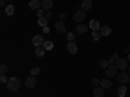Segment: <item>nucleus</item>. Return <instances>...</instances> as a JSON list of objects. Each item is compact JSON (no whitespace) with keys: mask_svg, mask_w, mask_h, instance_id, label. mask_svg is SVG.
I'll return each instance as SVG.
<instances>
[{"mask_svg":"<svg viewBox=\"0 0 130 97\" xmlns=\"http://www.w3.org/2000/svg\"><path fill=\"white\" fill-rule=\"evenodd\" d=\"M7 85H8V89H9V91L16 92V91L20 88V79H18V78H16V77H12V78H10V79L8 80Z\"/></svg>","mask_w":130,"mask_h":97,"instance_id":"nucleus-1","label":"nucleus"},{"mask_svg":"<svg viewBox=\"0 0 130 97\" xmlns=\"http://www.w3.org/2000/svg\"><path fill=\"white\" fill-rule=\"evenodd\" d=\"M129 60H125V58H118L116 61V67L118 70H125L127 66H129V63H127Z\"/></svg>","mask_w":130,"mask_h":97,"instance_id":"nucleus-2","label":"nucleus"},{"mask_svg":"<svg viewBox=\"0 0 130 97\" xmlns=\"http://www.w3.org/2000/svg\"><path fill=\"white\" fill-rule=\"evenodd\" d=\"M86 18V10H78V12H75L74 16H73V19L77 21V22H81V21H83Z\"/></svg>","mask_w":130,"mask_h":97,"instance_id":"nucleus-3","label":"nucleus"},{"mask_svg":"<svg viewBox=\"0 0 130 97\" xmlns=\"http://www.w3.org/2000/svg\"><path fill=\"white\" fill-rule=\"evenodd\" d=\"M117 67H116V65H109L107 69H105V74H107V77H115V75L117 74Z\"/></svg>","mask_w":130,"mask_h":97,"instance_id":"nucleus-4","label":"nucleus"},{"mask_svg":"<svg viewBox=\"0 0 130 97\" xmlns=\"http://www.w3.org/2000/svg\"><path fill=\"white\" fill-rule=\"evenodd\" d=\"M129 74H126V72H121V74H118L117 75V82L120 83V84H125V83H127L129 82Z\"/></svg>","mask_w":130,"mask_h":97,"instance_id":"nucleus-5","label":"nucleus"},{"mask_svg":"<svg viewBox=\"0 0 130 97\" xmlns=\"http://www.w3.org/2000/svg\"><path fill=\"white\" fill-rule=\"evenodd\" d=\"M44 39H43L40 35H35L34 38H32V44H34L35 47H43V44H44Z\"/></svg>","mask_w":130,"mask_h":97,"instance_id":"nucleus-6","label":"nucleus"},{"mask_svg":"<svg viewBox=\"0 0 130 97\" xmlns=\"http://www.w3.org/2000/svg\"><path fill=\"white\" fill-rule=\"evenodd\" d=\"M67 49H68V52H69V53L74 55V53H77L78 47H77V44H75L74 41H69V43H68V45H67Z\"/></svg>","mask_w":130,"mask_h":97,"instance_id":"nucleus-7","label":"nucleus"},{"mask_svg":"<svg viewBox=\"0 0 130 97\" xmlns=\"http://www.w3.org/2000/svg\"><path fill=\"white\" fill-rule=\"evenodd\" d=\"M25 84H26V87H27V88H34L35 85H37V80H35V78L31 75V77H27Z\"/></svg>","mask_w":130,"mask_h":97,"instance_id":"nucleus-8","label":"nucleus"},{"mask_svg":"<svg viewBox=\"0 0 130 97\" xmlns=\"http://www.w3.org/2000/svg\"><path fill=\"white\" fill-rule=\"evenodd\" d=\"M52 5H53L52 0H43L42 2V9H44L46 12H48V10L52 8Z\"/></svg>","mask_w":130,"mask_h":97,"instance_id":"nucleus-9","label":"nucleus"},{"mask_svg":"<svg viewBox=\"0 0 130 97\" xmlns=\"http://www.w3.org/2000/svg\"><path fill=\"white\" fill-rule=\"evenodd\" d=\"M89 26L92 31H99L100 30V23H99V21H96V19H91Z\"/></svg>","mask_w":130,"mask_h":97,"instance_id":"nucleus-10","label":"nucleus"},{"mask_svg":"<svg viewBox=\"0 0 130 97\" xmlns=\"http://www.w3.org/2000/svg\"><path fill=\"white\" fill-rule=\"evenodd\" d=\"M94 97H104V88L103 87H95L94 88Z\"/></svg>","mask_w":130,"mask_h":97,"instance_id":"nucleus-11","label":"nucleus"},{"mask_svg":"<svg viewBox=\"0 0 130 97\" xmlns=\"http://www.w3.org/2000/svg\"><path fill=\"white\" fill-rule=\"evenodd\" d=\"M126 87L124 84H120V87H118V89H117V96L118 97H125L126 96Z\"/></svg>","mask_w":130,"mask_h":97,"instance_id":"nucleus-12","label":"nucleus"},{"mask_svg":"<svg viewBox=\"0 0 130 97\" xmlns=\"http://www.w3.org/2000/svg\"><path fill=\"white\" fill-rule=\"evenodd\" d=\"M100 87H103L104 89H109L112 87V82L108 79H102L100 80Z\"/></svg>","mask_w":130,"mask_h":97,"instance_id":"nucleus-13","label":"nucleus"},{"mask_svg":"<svg viewBox=\"0 0 130 97\" xmlns=\"http://www.w3.org/2000/svg\"><path fill=\"white\" fill-rule=\"evenodd\" d=\"M55 29L60 32V34L65 32V30H67V29H65V25H64L62 21H59V22H56V23H55Z\"/></svg>","mask_w":130,"mask_h":97,"instance_id":"nucleus-14","label":"nucleus"},{"mask_svg":"<svg viewBox=\"0 0 130 97\" xmlns=\"http://www.w3.org/2000/svg\"><path fill=\"white\" fill-rule=\"evenodd\" d=\"M111 32H112V29L109 26H103L100 29V34L102 36H108V35H111Z\"/></svg>","mask_w":130,"mask_h":97,"instance_id":"nucleus-15","label":"nucleus"},{"mask_svg":"<svg viewBox=\"0 0 130 97\" xmlns=\"http://www.w3.org/2000/svg\"><path fill=\"white\" fill-rule=\"evenodd\" d=\"M39 7H42V3L39 2V0H31V2L29 3V8L31 9H39Z\"/></svg>","mask_w":130,"mask_h":97,"instance_id":"nucleus-16","label":"nucleus"},{"mask_svg":"<svg viewBox=\"0 0 130 97\" xmlns=\"http://www.w3.org/2000/svg\"><path fill=\"white\" fill-rule=\"evenodd\" d=\"M92 7V0H83L82 2V9L83 10H89Z\"/></svg>","mask_w":130,"mask_h":97,"instance_id":"nucleus-17","label":"nucleus"},{"mask_svg":"<svg viewBox=\"0 0 130 97\" xmlns=\"http://www.w3.org/2000/svg\"><path fill=\"white\" fill-rule=\"evenodd\" d=\"M34 52H35V55L38 57H43V56H44V53H46V49L43 48V47H37V49Z\"/></svg>","mask_w":130,"mask_h":97,"instance_id":"nucleus-18","label":"nucleus"},{"mask_svg":"<svg viewBox=\"0 0 130 97\" xmlns=\"http://www.w3.org/2000/svg\"><path fill=\"white\" fill-rule=\"evenodd\" d=\"M5 14L7 16H13L14 14V7L13 5H7L5 7Z\"/></svg>","mask_w":130,"mask_h":97,"instance_id":"nucleus-19","label":"nucleus"},{"mask_svg":"<svg viewBox=\"0 0 130 97\" xmlns=\"http://www.w3.org/2000/svg\"><path fill=\"white\" fill-rule=\"evenodd\" d=\"M87 26H85V25H78L77 26V32L78 34H85V32H87Z\"/></svg>","mask_w":130,"mask_h":97,"instance_id":"nucleus-20","label":"nucleus"},{"mask_svg":"<svg viewBox=\"0 0 130 97\" xmlns=\"http://www.w3.org/2000/svg\"><path fill=\"white\" fill-rule=\"evenodd\" d=\"M47 22H48V18L47 17H42V18H38V25L39 26H47Z\"/></svg>","mask_w":130,"mask_h":97,"instance_id":"nucleus-21","label":"nucleus"},{"mask_svg":"<svg viewBox=\"0 0 130 97\" xmlns=\"http://www.w3.org/2000/svg\"><path fill=\"white\" fill-rule=\"evenodd\" d=\"M43 48H44L46 51H51V49L53 48V43L50 41V40H46V41H44V44H43Z\"/></svg>","mask_w":130,"mask_h":97,"instance_id":"nucleus-22","label":"nucleus"},{"mask_svg":"<svg viewBox=\"0 0 130 97\" xmlns=\"http://www.w3.org/2000/svg\"><path fill=\"white\" fill-rule=\"evenodd\" d=\"M102 38V34H100V31H92V39L95 40V41H98Z\"/></svg>","mask_w":130,"mask_h":97,"instance_id":"nucleus-23","label":"nucleus"},{"mask_svg":"<svg viewBox=\"0 0 130 97\" xmlns=\"http://www.w3.org/2000/svg\"><path fill=\"white\" fill-rule=\"evenodd\" d=\"M46 10L44 9H38L37 10V16H38V18H42V17H46Z\"/></svg>","mask_w":130,"mask_h":97,"instance_id":"nucleus-24","label":"nucleus"},{"mask_svg":"<svg viewBox=\"0 0 130 97\" xmlns=\"http://www.w3.org/2000/svg\"><path fill=\"white\" fill-rule=\"evenodd\" d=\"M7 71H8V65L2 63V66H0V72H2V75H4Z\"/></svg>","mask_w":130,"mask_h":97,"instance_id":"nucleus-25","label":"nucleus"},{"mask_svg":"<svg viewBox=\"0 0 130 97\" xmlns=\"http://www.w3.org/2000/svg\"><path fill=\"white\" fill-rule=\"evenodd\" d=\"M40 72V69L39 67H32L31 70H30V74L32 75V77H34V75H38Z\"/></svg>","mask_w":130,"mask_h":97,"instance_id":"nucleus-26","label":"nucleus"},{"mask_svg":"<svg viewBox=\"0 0 130 97\" xmlns=\"http://www.w3.org/2000/svg\"><path fill=\"white\" fill-rule=\"evenodd\" d=\"M67 39L69 41H74L75 40V35L73 34V32H68V34H67Z\"/></svg>","mask_w":130,"mask_h":97,"instance_id":"nucleus-27","label":"nucleus"},{"mask_svg":"<svg viewBox=\"0 0 130 97\" xmlns=\"http://www.w3.org/2000/svg\"><path fill=\"white\" fill-rule=\"evenodd\" d=\"M100 66H102L103 69H107L108 66H109V63H108L107 60H102V61H100Z\"/></svg>","mask_w":130,"mask_h":97,"instance_id":"nucleus-28","label":"nucleus"},{"mask_svg":"<svg viewBox=\"0 0 130 97\" xmlns=\"http://www.w3.org/2000/svg\"><path fill=\"white\" fill-rule=\"evenodd\" d=\"M0 83H2V84H5V83H8V79H7V77H5V75H2V77H0Z\"/></svg>","mask_w":130,"mask_h":97,"instance_id":"nucleus-29","label":"nucleus"},{"mask_svg":"<svg viewBox=\"0 0 130 97\" xmlns=\"http://www.w3.org/2000/svg\"><path fill=\"white\" fill-rule=\"evenodd\" d=\"M91 84L94 85V87H98V85L100 84V80L99 79H92V82H91Z\"/></svg>","mask_w":130,"mask_h":97,"instance_id":"nucleus-30","label":"nucleus"},{"mask_svg":"<svg viewBox=\"0 0 130 97\" xmlns=\"http://www.w3.org/2000/svg\"><path fill=\"white\" fill-rule=\"evenodd\" d=\"M118 58H120V57H118V55H117V53H115V55H113V56H112V60H113V61H115V62H116V61H117V60H118Z\"/></svg>","mask_w":130,"mask_h":97,"instance_id":"nucleus-31","label":"nucleus"},{"mask_svg":"<svg viewBox=\"0 0 130 97\" xmlns=\"http://www.w3.org/2000/svg\"><path fill=\"white\" fill-rule=\"evenodd\" d=\"M43 31H44L46 34H48V32H50V27L48 26H44V27H43Z\"/></svg>","mask_w":130,"mask_h":97,"instance_id":"nucleus-32","label":"nucleus"},{"mask_svg":"<svg viewBox=\"0 0 130 97\" xmlns=\"http://www.w3.org/2000/svg\"><path fill=\"white\" fill-rule=\"evenodd\" d=\"M51 16H52V14H51V10H48V12L46 13V17H47V18H51Z\"/></svg>","mask_w":130,"mask_h":97,"instance_id":"nucleus-33","label":"nucleus"},{"mask_svg":"<svg viewBox=\"0 0 130 97\" xmlns=\"http://www.w3.org/2000/svg\"><path fill=\"white\" fill-rule=\"evenodd\" d=\"M0 5H2V7H5V0H2V2H0Z\"/></svg>","mask_w":130,"mask_h":97,"instance_id":"nucleus-34","label":"nucleus"},{"mask_svg":"<svg viewBox=\"0 0 130 97\" xmlns=\"http://www.w3.org/2000/svg\"><path fill=\"white\" fill-rule=\"evenodd\" d=\"M64 18H65V14H64V13H62V14H61V16H60V21H62V19H64Z\"/></svg>","mask_w":130,"mask_h":97,"instance_id":"nucleus-35","label":"nucleus"},{"mask_svg":"<svg viewBox=\"0 0 130 97\" xmlns=\"http://www.w3.org/2000/svg\"><path fill=\"white\" fill-rule=\"evenodd\" d=\"M127 60L130 61V53H129V55H127Z\"/></svg>","mask_w":130,"mask_h":97,"instance_id":"nucleus-36","label":"nucleus"},{"mask_svg":"<svg viewBox=\"0 0 130 97\" xmlns=\"http://www.w3.org/2000/svg\"><path fill=\"white\" fill-rule=\"evenodd\" d=\"M129 74H130V66H129Z\"/></svg>","mask_w":130,"mask_h":97,"instance_id":"nucleus-37","label":"nucleus"},{"mask_svg":"<svg viewBox=\"0 0 130 97\" xmlns=\"http://www.w3.org/2000/svg\"><path fill=\"white\" fill-rule=\"evenodd\" d=\"M129 82H130V78H129Z\"/></svg>","mask_w":130,"mask_h":97,"instance_id":"nucleus-38","label":"nucleus"},{"mask_svg":"<svg viewBox=\"0 0 130 97\" xmlns=\"http://www.w3.org/2000/svg\"><path fill=\"white\" fill-rule=\"evenodd\" d=\"M8 2H10V0H8Z\"/></svg>","mask_w":130,"mask_h":97,"instance_id":"nucleus-39","label":"nucleus"},{"mask_svg":"<svg viewBox=\"0 0 130 97\" xmlns=\"http://www.w3.org/2000/svg\"><path fill=\"white\" fill-rule=\"evenodd\" d=\"M129 48H130V45H129Z\"/></svg>","mask_w":130,"mask_h":97,"instance_id":"nucleus-40","label":"nucleus"}]
</instances>
